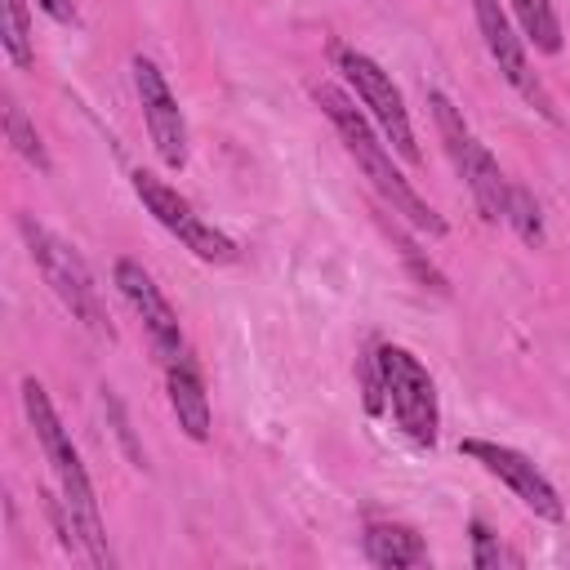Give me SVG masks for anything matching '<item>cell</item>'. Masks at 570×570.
I'll return each mask as SVG.
<instances>
[{"mask_svg":"<svg viewBox=\"0 0 570 570\" xmlns=\"http://www.w3.org/2000/svg\"><path fill=\"white\" fill-rule=\"evenodd\" d=\"M165 392H169V410H174L178 428H183L191 441H209L214 414H209V396H205L200 370H196V361H191L187 352L174 356V361H165Z\"/></svg>","mask_w":570,"mask_h":570,"instance_id":"obj_12","label":"cell"},{"mask_svg":"<svg viewBox=\"0 0 570 570\" xmlns=\"http://www.w3.org/2000/svg\"><path fill=\"white\" fill-rule=\"evenodd\" d=\"M4 134H9V142H13V151L31 165V169H40V174H49V151H45V142H40V134L31 129V120H27V111L9 98L4 102Z\"/></svg>","mask_w":570,"mask_h":570,"instance_id":"obj_16","label":"cell"},{"mask_svg":"<svg viewBox=\"0 0 570 570\" xmlns=\"http://www.w3.org/2000/svg\"><path fill=\"white\" fill-rule=\"evenodd\" d=\"M18 232H22V240H27V254H31V263L40 267V276H45V285L53 289V298L71 312V321H80L94 338H116V325H111V316H107V307H102V294H98V285H94V276H89V263L76 254V245H67L58 232H49L45 223H36V218H18Z\"/></svg>","mask_w":570,"mask_h":570,"instance_id":"obj_3","label":"cell"},{"mask_svg":"<svg viewBox=\"0 0 570 570\" xmlns=\"http://www.w3.org/2000/svg\"><path fill=\"white\" fill-rule=\"evenodd\" d=\"M134 191H138V200L147 205V214L169 232V236H178L200 263H214V267H223V263H236V240L227 236V232H218V227H209L169 183H160L156 174H147V169H138L134 174Z\"/></svg>","mask_w":570,"mask_h":570,"instance_id":"obj_7","label":"cell"},{"mask_svg":"<svg viewBox=\"0 0 570 570\" xmlns=\"http://www.w3.org/2000/svg\"><path fill=\"white\" fill-rule=\"evenodd\" d=\"M22 410H27V423L53 468V481H58V499L67 508V521L76 530V543H80V557L89 566H111V552H107V530H102V517H98V499H94V485H89V472L80 463V450L71 441V432L62 428L49 392L36 383V379H22Z\"/></svg>","mask_w":570,"mask_h":570,"instance_id":"obj_1","label":"cell"},{"mask_svg":"<svg viewBox=\"0 0 570 570\" xmlns=\"http://www.w3.org/2000/svg\"><path fill=\"white\" fill-rule=\"evenodd\" d=\"M503 223H508V227H512L530 249H539V245H543V214H539V200L530 196V187H521V183H512V187H508Z\"/></svg>","mask_w":570,"mask_h":570,"instance_id":"obj_15","label":"cell"},{"mask_svg":"<svg viewBox=\"0 0 570 570\" xmlns=\"http://www.w3.org/2000/svg\"><path fill=\"white\" fill-rule=\"evenodd\" d=\"M134 89H138V107H142V120H147L156 156L169 169H183L187 165V120H183V107H178L165 71L151 58H142V53L134 58Z\"/></svg>","mask_w":570,"mask_h":570,"instance_id":"obj_9","label":"cell"},{"mask_svg":"<svg viewBox=\"0 0 570 570\" xmlns=\"http://www.w3.org/2000/svg\"><path fill=\"white\" fill-rule=\"evenodd\" d=\"M111 276H116V289L125 294V303L134 307V316H142V325H147V334H151L156 352H160L165 361L183 356V352H187V343H183L178 312L169 307V298L160 294V285L151 281V272H147L142 263H134V258H116Z\"/></svg>","mask_w":570,"mask_h":570,"instance_id":"obj_11","label":"cell"},{"mask_svg":"<svg viewBox=\"0 0 570 570\" xmlns=\"http://www.w3.org/2000/svg\"><path fill=\"white\" fill-rule=\"evenodd\" d=\"M468 530H472V566H476V570H494V566H503V561H508V566L521 561V557H512V552L485 530V521H472Z\"/></svg>","mask_w":570,"mask_h":570,"instance_id":"obj_18","label":"cell"},{"mask_svg":"<svg viewBox=\"0 0 570 570\" xmlns=\"http://www.w3.org/2000/svg\"><path fill=\"white\" fill-rule=\"evenodd\" d=\"M53 22H76V0H36Z\"/></svg>","mask_w":570,"mask_h":570,"instance_id":"obj_19","label":"cell"},{"mask_svg":"<svg viewBox=\"0 0 570 570\" xmlns=\"http://www.w3.org/2000/svg\"><path fill=\"white\" fill-rule=\"evenodd\" d=\"M508 4H512L521 31L534 40L539 53H557L561 49V22H557L552 0H508Z\"/></svg>","mask_w":570,"mask_h":570,"instance_id":"obj_14","label":"cell"},{"mask_svg":"<svg viewBox=\"0 0 570 570\" xmlns=\"http://www.w3.org/2000/svg\"><path fill=\"white\" fill-rule=\"evenodd\" d=\"M312 98H316V107L330 116L334 134L343 138L347 156L361 165V174L370 178V187L383 196V205H387L392 214H401L410 227H419L423 236H445V218H441V214L410 187V178L392 165V151H387V142H379L370 116H365L343 89H334V85H316Z\"/></svg>","mask_w":570,"mask_h":570,"instance_id":"obj_2","label":"cell"},{"mask_svg":"<svg viewBox=\"0 0 570 570\" xmlns=\"http://www.w3.org/2000/svg\"><path fill=\"white\" fill-rule=\"evenodd\" d=\"M334 62H338L343 80L356 89V98L365 102L370 120H379V129H383V138L392 142V151H396L401 160L419 165V142H414V129H410V111H405V98H401V89L392 85V76H387L370 53L347 49V45L334 49Z\"/></svg>","mask_w":570,"mask_h":570,"instance_id":"obj_6","label":"cell"},{"mask_svg":"<svg viewBox=\"0 0 570 570\" xmlns=\"http://www.w3.org/2000/svg\"><path fill=\"white\" fill-rule=\"evenodd\" d=\"M361 548H365V561L379 570H410L428 561V543L401 521H370L361 534Z\"/></svg>","mask_w":570,"mask_h":570,"instance_id":"obj_13","label":"cell"},{"mask_svg":"<svg viewBox=\"0 0 570 570\" xmlns=\"http://www.w3.org/2000/svg\"><path fill=\"white\" fill-rule=\"evenodd\" d=\"M4 53L13 67H31L36 49H31V18H27V0H4Z\"/></svg>","mask_w":570,"mask_h":570,"instance_id":"obj_17","label":"cell"},{"mask_svg":"<svg viewBox=\"0 0 570 570\" xmlns=\"http://www.w3.org/2000/svg\"><path fill=\"white\" fill-rule=\"evenodd\" d=\"M472 13H476L481 40H485V49H490V58H494L499 76H503V80H508L525 102H534V107L552 120V98H548V94H543V85L534 80L530 58H525V45H521V36H517V27H512L508 9H503L499 0H472Z\"/></svg>","mask_w":570,"mask_h":570,"instance_id":"obj_10","label":"cell"},{"mask_svg":"<svg viewBox=\"0 0 570 570\" xmlns=\"http://www.w3.org/2000/svg\"><path fill=\"white\" fill-rule=\"evenodd\" d=\"M374 365H379V387H383V410L396 419V428L414 441V445H436L441 432V405H436V383L423 370V361L396 343L374 347Z\"/></svg>","mask_w":570,"mask_h":570,"instance_id":"obj_4","label":"cell"},{"mask_svg":"<svg viewBox=\"0 0 570 570\" xmlns=\"http://www.w3.org/2000/svg\"><path fill=\"white\" fill-rule=\"evenodd\" d=\"M428 102H432L436 134H441V142H445V151H450V160H454L459 178L468 183V191H472V200H476L481 218H485V223H499V218H503V209H508V187H512V178H503L499 160H494V156H490V147L472 134V125H468V120H463V111L450 102V94L432 89V94H428Z\"/></svg>","mask_w":570,"mask_h":570,"instance_id":"obj_5","label":"cell"},{"mask_svg":"<svg viewBox=\"0 0 570 570\" xmlns=\"http://www.w3.org/2000/svg\"><path fill=\"white\" fill-rule=\"evenodd\" d=\"M472 463H481L490 476H499L534 517H543V521H566V503H561V494H557V485L539 472V463L534 459H525L521 450H512V445H499V441H485V436H468L463 445H459Z\"/></svg>","mask_w":570,"mask_h":570,"instance_id":"obj_8","label":"cell"}]
</instances>
